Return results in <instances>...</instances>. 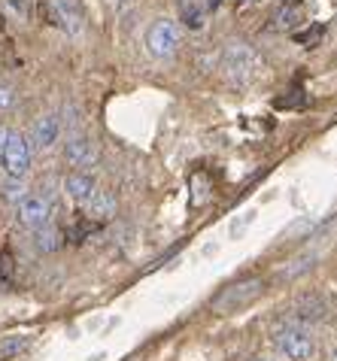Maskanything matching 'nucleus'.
Here are the masks:
<instances>
[{"instance_id":"nucleus-10","label":"nucleus","mask_w":337,"mask_h":361,"mask_svg":"<svg viewBox=\"0 0 337 361\" xmlns=\"http://www.w3.org/2000/svg\"><path fill=\"white\" fill-rule=\"evenodd\" d=\"M52 18L55 25H61L71 34L82 31V9H79L76 0H52Z\"/></svg>"},{"instance_id":"nucleus-9","label":"nucleus","mask_w":337,"mask_h":361,"mask_svg":"<svg viewBox=\"0 0 337 361\" xmlns=\"http://www.w3.org/2000/svg\"><path fill=\"white\" fill-rule=\"evenodd\" d=\"M58 137H61V118L52 116V113L39 116L31 128V140H34L37 149H52L58 143Z\"/></svg>"},{"instance_id":"nucleus-21","label":"nucleus","mask_w":337,"mask_h":361,"mask_svg":"<svg viewBox=\"0 0 337 361\" xmlns=\"http://www.w3.org/2000/svg\"><path fill=\"white\" fill-rule=\"evenodd\" d=\"M240 4H255V0H240Z\"/></svg>"},{"instance_id":"nucleus-22","label":"nucleus","mask_w":337,"mask_h":361,"mask_svg":"<svg viewBox=\"0 0 337 361\" xmlns=\"http://www.w3.org/2000/svg\"><path fill=\"white\" fill-rule=\"evenodd\" d=\"M331 361H337V353H331Z\"/></svg>"},{"instance_id":"nucleus-6","label":"nucleus","mask_w":337,"mask_h":361,"mask_svg":"<svg viewBox=\"0 0 337 361\" xmlns=\"http://www.w3.org/2000/svg\"><path fill=\"white\" fill-rule=\"evenodd\" d=\"M16 216H18V222H22L25 228H43L49 225V216H52V204H49V197L43 195H25L22 200L16 204Z\"/></svg>"},{"instance_id":"nucleus-11","label":"nucleus","mask_w":337,"mask_h":361,"mask_svg":"<svg viewBox=\"0 0 337 361\" xmlns=\"http://www.w3.org/2000/svg\"><path fill=\"white\" fill-rule=\"evenodd\" d=\"M64 192H67L71 200H76V204L85 207L88 200H92V195L97 192V183L88 173H82V170H73V173L64 179Z\"/></svg>"},{"instance_id":"nucleus-4","label":"nucleus","mask_w":337,"mask_h":361,"mask_svg":"<svg viewBox=\"0 0 337 361\" xmlns=\"http://www.w3.org/2000/svg\"><path fill=\"white\" fill-rule=\"evenodd\" d=\"M262 279H240V283L222 288L219 295L213 298V310L216 313H234V310H243L246 304H252L255 298L262 295Z\"/></svg>"},{"instance_id":"nucleus-7","label":"nucleus","mask_w":337,"mask_h":361,"mask_svg":"<svg viewBox=\"0 0 337 361\" xmlns=\"http://www.w3.org/2000/svg\"><path fill=\"white\" fill-rule=\"evenodd\" d=\"M64 161L71 167H92L97 161V149H94V143L88 137L73 134L64 143Z\"/></svg>"},{"instance_id":"nucleus-20","label":"nucleus","mask_w":337,"mask_h":361,"mask_svg":"<svg viewBox=\"0 0 337 361\" xmlns=\"http://www.w3.org/2000/svg\"><path fill=\"white\" fill-rule=\"evenodd\" d=\"M6 134H9L6 128H0V149H4V143H6Z\"/></svg>"},{"instance_id":"nucleus-13","label":"nucleus","mask_w":337,"mask_h":361,"mask_svg":"<svg viewBox=\"0 0 337 361\" xmlns=\"http://www.w3.org/2000/svg\"><path fill=\"white\" fill-rule=\"evenodd\" d=\"M27 346H31V337H27V334L0 337V361H9V358H16V355H22Z\"/></svg>"},{"instance_id":"nucleus-12","label":"nucleus","mask_w":337,"mask_h":361,"mask_svg":"<svg viewBox=\"0 0 337 361\" xmlns=\"http://www.w3.org/2000/svg\"><path fill=\"white\" fill-rule=\"evenodd\" d=\"M85 209L92 216H97V219H110L116 213V197L110 192H101V188H97V192L92 195V200L85 204Z\"/></svg>"},{"instance_id":"nucleus-23","label":"nucleus","mask_w":337,"mask_h":361,"mask_svg":"<svg viewBox=\"0 0 337 361\" xmlns=\"http://www.w3.org/2000/svg\"><path fill=\"white\" fill-rule=\"evenodd\" d=\"M255 361H264V358H255Z\"/></svg>"},{"instance_id":"nucleus-15","label":"nucleus","mask_w":337,"mask_h":361,"mask_svg":"<svg viewBox=\"0 0 337 361\" xmlns=\"http://www.w3.org/2000/svg\"><path fill=\"white\" fill-rule=\"evenodd\" d=\"M295 310H298V319H310V322H322L325 319V304L319 298H301L298 304H295Z\"/></svg>"},{"instance_id":"nucleus-3","label":"nucleus","mask_w":337,"mask_h":361,"mask_svg":"<svg viewBox=\"0 0 337 361\" xmlns=\"http://www.w3.org/2000/svg\"><path fill=\"white\" fill-rule=\"evenodd\" d=\"M0 167L9 179H22L27 170H31V146L18 131L6 134V143L0 149Z\"/></svg>"},{"instance_id":"nucleus-14","label":"nucleus","mask_w":337,"mask_h":361,"mask_svg":"<svg viewBox=\"0 0 337 361\" xmlns=\"http://www.w3.org/2000/svg\"><path fill=\"white\" fill-rule=\"evenodd\" d=\"M34 246L39 252H55V249H61V231H55L52 225H43L34 231Z\"/></svg>"},{"instance_id":"nucleus-18","label":"nucleus","mask_w":337,"mask_h":361,"mask_svg":"<svg viewBox=\"0 0 337 361\" xmlns=\"http://www.w3.org/2000/svg\"><path fill=\"white\" fill-rule=\"evenodd\" d=\"M4 197H6V200H13V204H18V200L25 197V185H22V179H9V183L4 185Z\"/></svg>"},{"instance_id":"nucleus-1","label":"nucleus","mask_w":337,"mask_h":361,"mask_svg":"<svg viewBox=\"0 0 337 361\" xmlns=\"http://www.w3.org/2000/svg\"><path fill=\"white\" fill-rule=\"evenodd\" d=\"M259 70V55L246 43H228L222 52V73L231 82H250Z\"/></svg>"},{"instance_id":"nucleus-17","label":"nucleus","mask_w":337,"mask_h":361,"mask_svg":"<svg viewBox=\"0 0 337 361\" xmlns=\"http://www.w3.org/2000/svg\"><path fill=\"white\" fill-rule=\"evenodd\" d=\"M295 43H301V46H313L316 39H322L325 37V25H310V27H304V31H295Z\"/></svg>"},{"instance_id":"nucleus-2","label":"nucleus","mask_w":337,"mask_h":361,"mask_svg":"<svg viewBox=\"0 0 337 361\" xmlns=\"http://www.w3.org/2000/svg\"><path fill=\"white\" fill-rule=\"evenodd\" d=\"M180 39H183L180 22H173V18H158L149 31H146V52L152 58H171V55H176V49H180Z\"/></svg>"},{"instance_id":"nucleus-8","label":"nucleus","mask_w":337,"mask_h":361,"mask_svg":"<svg viewBox=\"0 0 337 361\" xmlns=\"http://www.w3.org/2000/svg\"><path fill=\"white\" fill-rule=\"evenodd\" d=\"M301 25H304V6H301V0H286V4H280L274 9V16H271V27L274 31H301Z\"/></svg>"},{"instance_id":"nucleus-19","label":"nucleus","mask_w":337,"mask_h":361,"mask_svg":"<svg viewBox=\"0 0 337 361\" xmlns=\"http://www.w3.org/2000/svg\"><path fill=\"white\" fill-rule=\"evenodd\" d=\"M16 104V92L9 85H0V113H4V109H9Z\"/></svg>"},{"instance_id":"nucleus-16","label":"nucleus","mask_w":337,"mask_h":361,"mask_svg":"<svg viewBox=\"0 0 337 361\" xmlns=\"http://www.w3.org/2000/svg\"><path fill=\"white\" fill-rule=\"evenodd\" d=\"M183 22L192 27V31H197V27H204V6L201 4H192V0H183V9H180Z\"/></svg>"},{"instance_id":"nucleus-5","label":"nucleus","mask_w":337,"mask_h":361,"mask_svg":"<svg viewBox=\"0 0 337 361\" xmlns=\"http://www.w3.org/2000/svg\"><path fill=\"white\" fill-rule=\"evenodd\" d=\"M276 346L292 361H310L316 355V340L310 337V331L301 325H286L276 331Z\"/></svg>"}]
</instances>
